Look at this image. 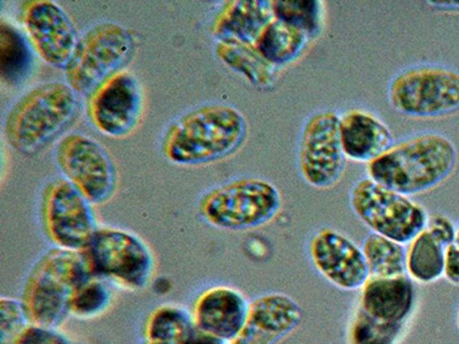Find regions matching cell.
<instances>
[{
	"instance_id": "cell-37",
	"label": "cell",
	"mask_w": 459,
	"mask_h": 344,
	"mask_svg": "<svg viewBox=\"0 0 459 344\" xmlns=\"http://www.w3.org/2000/svg\"><path fill=\"white\" fill-rule=\"evenodd\" d=\"M458 327H459V313H458Z\"/></svg>"
},
{
	"instance_id": "cell-16",
	"label": "cell",
	"mask_w": 459,
	"mask_h": 344,
	"mask_svg": "<svg viewBox=\"0 0 459 344\" xmlns=\"http://www.w3.org/2000/svg\"><path fill=\"white\" fill-rule=\"evenodd\" d=\"M300 306L285 294L261 295L249 302L243 330L231 344H277L301 322Z\"/></svg>"
},
{
	"instance_id": "cell-9",
	"label": "cell",
	"mask_w": 459,
	"mask_h": 344,
	"mask_svg": "<svg viewBox=\"0 0 459 344\" xmlns=\"http://www.w3.org/2000/svg\"><path fill=\"white\" fill-rule=\"evenodd\" d=\"M350 202L352 212L373 233L401 245L409 244L428 223L421 204L368 177L354 184Z\"/></svg>"
},
{
	"instance_id": "cell-23",
	"label": "cell",
	"mask_w": 459,
	"mask_h": 344,
	"mask_svg": "<svg viewBox=\"0 0 459 344\" xmlns=\"http://www.w3.org/2000/svg\"><path fill=\"white\" fill-rule=\"evenodd\" d=\"M215 51L228 67L241 73L255 88H268L276 80L278 67L268 63L254 45L219 40Z\"/></svg>"
},
{
	"instance_id": "cell-11",
	"label": "cell",
	"mask_w": 459,
	"mask_h": 344,
	"mask_svg": "<svg viewBox=\"0 0 459 344\" xmlns=\"http://www.w3.org/2000/svg\"><path fill=\"white\" fill-rule=\"evenodd\" d=\"M56 157L68 182L90 203H105L112 198L117 186V168L100 143L85 134H68L57 145Z\"/></svg>"
},
{
	"instance_id": "cell-24",
	"label": "cell",
	"mask_w": 459,
	"mask_h": 344,
	"mask_svg": "<svg viewBox=\"0 0 459 344\" xmlns=\"http://www.w3.org/2000/svg\"><path fill=\"white\" fill-rule=\"evenodd\" d=\"M446 247L423 229L408 244L407 274L420 284L440 280L446 271Z\"/></svg>"
},
{
	"instance_id": "cell-21",
	"label": "cell",
	"mask_w": 459,
	"mask_h": 344,
	"mask_svg": "<svg viewBox=\"0 0 459 344\" xmlns=\"http://www.w3.org/2000/svg\"><path fill=\"white\" fill-rule=\"evenodd\" d=\"M195 330L191 311L167 303L147 314L141 344H190Z\"/></svg>"
},
{
	"instance_id": "cell-7",
	"label": "cell",
	"mask_w": 459,
	"mask_h": 344,
	"mask_svg": "<svg viewBox=\"0 0 459 344\" xmlns=\"http://www.w3.org/2000/svg\"><path fill=\"white\" fill-rule=\"evenodd\" d=\"M395 112L413 118H437L459 110V73L446 65L420 64L402 69L387 89Z\"/></svg>"
},
{
	"instance_id": "cell-12",
	"label": "cell",
	"mask_w": 459,
	"mask_h": 344,
	"mask_svg": "<svg viewBox=\"0 0 459 344\" xmlns=\"http://www.w3.org/2000/svg\"><path fill=\"white\" fill-rule=\"evenodd\" d=\"M43 223L56 248L82 253L98 228L91 203L68 180H56L45 190Z\"/></svg>"
},
{
	"instance_id": "cell-20",
	"label": "cell",
	"mask_w": 459,
	"mask_h": 344,
	"mask_svg": "<svg viewBox=\"0 0 459 344\" xmlns=\"http://www.w3.org/2000/svg\"><path fill=\"white\" fill-rule=\"evenodd\" d=\"M273 19V2L268 0L227 2L217 13L212 31L222 42L255 45Z\"/></svg>"
},
{
	"instance_id": "cell-6",
	"label": "cell",
	"mask_w": 459,
	"mask_h": 344,
	"mask_svg": "<svg viewBox=\"0 0 459 344\" xmlns=\"http://www.w3.org/2000/svg\"><path fill=\"white\" fill-rule=\"evenodd\" d=\"M281 208L280 190L268 180L240 178L212 188L200 201V214L212 227L243 231L272 222Z\"/></svg>"
},
{
	"instance_id": "cell-4",
	"label": "cell",
	"mask_w": 459,
	"mask_h": 344,
	"mask_svg": "<svg viewBox=\"0 0 459 344\" xmlns=\"http://www.w3.org/2000/svg\"><path fill=\"white\" fill-rule=\"evenodd\" d=\"M76 92L68 84L52 82L36 86L15 102L5 120L7 142L15 150H39L72 121Z\"/></svg>"
},
{
	"instance_id": "cell-30",
	"label": "cell",
	"mask_w": 459,
	"mask_h": 344,
	"mask_svg": "<svg viewBox=\"0 0 459 344\" xmlns=\"http://www.w3.org/2000/svg\"><path fill=\"white\" fill-rule=\"evenodd\" d=\"M30 325L22 300L0 298V344H14Z\"/></svg>"
},
{
	"instance_id": "cell-33",
	"label": "cell",
	"mask_w": 459,
	"mask_h": 344,
	"mask_svg": "<svg viewBox=\"0 0 459 344\" xmlns=\"http://www.w3.org/2000/svg\"><path fill=\"white\" fill-rule=\"evenodd\" d=\"M446 280L459 286V225L452 244L446 249Z\"/></svg>"
},
{
	"instance_id": "cell-18",
	"label": "cell",
	"mask_w": 459,
	"mask_h": 344,
	"mask_svg": "<svg viewBox=\"0 0 459 344\" xmlns=\"http://www.w3.org/2000/svg\"><path fill=\"white\" fill-rule=\"evenodd\" d=\"M340 138L344 155L355 162L375 161L394 145L386 123L364 109H351L340 115Z\"/></svg>"
},
{
	"instance_id": "cell-1",
	"label": "cell",
	"mask_w": 459,
	"mask_h": 344,
	"mask_svg": "<svg viewBox=\"0 0 459 344\" xmlns=\"http://www.w3.org/2000/svg\"><path fill=\"white\" fill-rule=\"evenodd\" d=\"M247 133V121L239 110L228 105H207L172 123L162 150L175 165H209L235 154Z\"/></svg>"
},
{
	"instance_id": "cell-5",
	"label": "cell",
	"mask_w": 459,
	"mask_h": 344,
	"mask_svg": "<svg viewBox=\"0 0 459 344\" xmlns=\"http://www.w3.org/2000/svg\"><path fill=\"white\" fill-rule=\"evenodd\" d=\"M82 255L89 274L126 292L149 287L157 268L149 245L121 228H98Z\"/></svg>"
},
{
	"instance_id": "cell-19",
	"label": "cell",
	"mask_w": 459,
	"mask_h": 344,
	"mask_svg": "<svg viewBox=\"0 0 459 344\" xmlns=\"http://www.w3.org/2000/svg\"><path fill=\"white\" fill-rule=\"evenodd\" d=\"M360 293L359 308L377 321L405 323L415 305L413 280L404 276L368 277Z\"/></svg>"
},
{
	"instance_id": "cell-22",
	"label": "cell",
	"mask_w": 459,
	"mask_h": 344,
	"mask_svg": "<svg viewBox=\"0 0 459 344\" xmlns=\"http://www.w3.org/2000/svg\"><path fill=\"white\" fill-rule=\"evenodd\" d=\"M309 42V37L300 29L273 19L261 32L254 47L268 63L280 68L297 61Z\"/></svg>"
},
{
	"instance_id": "cell-28",
	"label": "cell",
	"mask_w": 459,
	"mask_h": 344,
	"mask_svg": "<svg viewBox=\"0 0 459 344\" xmlns=\"http://www.w3.org/2000/svg\"><path fill=\"white\" fill-rule=\"evenodd\" d=\"M274 19L300 29L310 40L321 34L324 7L318 0H274Z\"/></svg>"
},
{
	"instance_id": "cell-25",
	"label": "cell",
	"mask_w": 459,
	"mask_h": 344,
	"mask_svg": "<svg viewBox=\"0 0 459 344\" xmlns=\"http://www.w3.org/2000/svg\"><path fill=\"white\" fill-rule=\"evenodd\" d=\"M368 277L392 278L407 274V248L386 236L370 233L363 241Z\"/></svg>"
},
{
	"instance_id": "cell-15",
	"label": "cell",
	"mask_w": 459,
	"mask_h": 344,
	"mask_svg": "<svg viewBox=\"0 0 459 344\" xmlns=\"http://www.w3.org/2000/svg\"><path fill=\"white\" fill-rule=\"evenodd\" d=\"M315 269L332 285L342 290L362 288L368 278L362 249L333 228L316 232L309 243Z\"/></svg>"
},
{
	"instance_id": "cell-31",
	"label": "cell",
	"mask_w": 459,
	"mask_h": 344,
	"mask_svg": "<svg viewBox=\"0 0 459 344\" xmlns=\"http://www.w3.org/2000/svg\"><path fill=\"white\" fill-rule=\"evenodd\" d=\"M14 344H74L64 333L56 327L34 325L20 335Z\"/></svg>"
},
{
	"instance_id": "cell-8",
	"label": "cell",
	"mask_w": 459,
	"mask_h": 344,
	"mask_svg": "<svg viewBox=\"0 0 459 344\" xmlns=\"http://www.w3.org/2000/svg\"><path fill=\"white\" fill-rule=\"evenodd\" d=\"M136 39L128 29L114 22L98 23L77 42L65 68V81L76 93L93 92L128 63Z\"/></svg>"
},
{
	"instance_id": "cell-26",
	"label": "cell",
	"mask_w": 459,
	"mask_h": 344,
	"mask_svg": "<svg viewBox=\"0 0 459 344\" xmlns=\"http://www.w3.org/2000/svg\"><path fill=\"white\" fill-rule=\"evenodd\" d=\"M32 69L30 47L11 24H0V73L8 84H20Z\"/></svg>"
},
{
	"instance_id": "cell-2",
	"label": "cell",
	"mask_w": 459,
	"mask_h": 344,
	"mask_svg": "<svg viewBox=\"0 0 459 344\" xmlns=\"http://www.w3.org/2000/svg\"><path fill=\"white\" fill-rule=\"evenodd\" d=\"M457 153L445 134L425 131L401 139L375 161L368 177L397 194L412 196L440 185L452 174Z\"/></svg>"
},
{
	"instance_id": "cell-27",
	"label": "cell",
	"mask_w": 459,
	"mask_h": 344,
	"mask_svg": "<svg viewBox=\"0 0 459 344\" xmlns=\"http://www.w3.org/2000/svg\"><path fill=\"white\" fill-rule=\"evenodd\" d=\"M112 302V285L100 277L88 274L73 290L68 313L79 321H91L104 314Z\"/></svg>"
},
{
	"instance_id": "cell-3",
	"label": "cell",
	"mask_w": 459,
	"mask_h": 344,
	"mask_svg": "<svg viewBox=\"0 0 459 344\" xmlns=\"http://www.w3.org/2000/svg\"><path fill=\"white\" fill-rule=\"evenodd\" d=\"M88 274L82 253L56 247L44 253L23 285L22 302L29 322L57 329L69 315L73 290Z\"/></svg>"
},
{
	"instance_id": "cell-10",
	"label": "cell",
	"mask_w": 459,
	"mask_h": 344,
	"mask_svg": "<svg viewBox=\"0 0 459 344\" xmlns=\"http://www.w3.org/2000/svg\"><path fill=\"white\" fill-rule=\"evenodd\" d=\"M346 155L340 138V115L322 109L303 123L298 143V168L307 184L319 190L334 186L342 179Z\"/></svg>"
},
{
	"instance_id": "cell-29",
	"label": "cell",
	"mask_w": 459,
	"mask_h": 344,
	"mask_svg": "<svg viewBox=\"0 0 459 344\" xmlns=\"http://www.w3.org/2000/svg\"><path fill=\"white\" fill-rule=\"evenodd\" d=\"M404 325L377 321L359 306L348 331V341L350 344H395Z\"/></svg>"
},
{
	"instance_id": "cell-17",
	"label": "cell",
	"mask_w": 459,
	"mask_h": 344,
	"mask_svg": "<svg viewBox=\"0 0 459 344\" xmlns=\"http://www.w3.org/2000/svg\"><path fill=\"white\" fill-rule=\"evenodd\" d=\"M249 302L229 286H212L196 297L191 314L196 330L232 342L243 330Z\"/></svg>"
},
{
	"instance_id": "cell-34",
	"label": "cell",
	"mask_w": 459,
	"mask_h": 344,
	"mask_svg": "<svg viewBox=\"0 0 459 344\" xmlns=\"http://www.w3.org/2000/svg\"><path fill=\"white\" fill-rule=\"evenodd\" d=\"M190 344H231V342L214 337V335L204 333V331L195 330V333Z\"/></svg>"
},
{
	"instance_id": "cell-35",
	"label": "cell",
	"mask_w": 459,
	"mask_h": 344,
	"mask_svg": "<svg viewBox=\"0 0 459 344\" xmlns=\"http://www.w3.org/2000/svg\"><path fill=\"white\" fill-rule=\"evenodd\" d=\"M432 4L434 6L441 8V10L459 11V2H433Z\"/></svg>"
},
{
	"instance_id": "cell-13",
	"label": "cell",
	"mask_w": 459,
	"mask_h": 344,
	"mask_svg": "<svg viewBox=\"0 0 459 344\" xmlns=\"http://www.w3.org/2000/svg\"><path fill=\"white\" fill-rule=\"evenodd\" d=\"M143 104V92L137 77L129 72H118L92 92L90 118L105 136L126 137L137 129Z\"/></svg>"
},
{
	"instance_id": "cell-14",
	"label": "cell",
	"mask_w": 459,
	"mask_h": 344,
	"mask_svg": "<svg viewBox=\"0 0 459 344\" xmlns=\"http://www.w3.org/2000/svg\"><path fill=\"white\" fill-rule=\"evenodd\" d=\"M22 22L40 59L53 67L65 68L79 40L72 20L63 8L51 0L24 2Z\"/></svg>"
},
{
	"instance_id": "cell-36",
	"label": "cell",
	"mask_w": 459,
	"mask_h": 344,
	"mask_svg": "<svg viewBox=\"0 0 459 344\" xmlns=\"http://www.w3.org/2000/svg\"><path fill=\"white\" fill-rule=\"evenodd\" d=\"M77 344H92V343H77Z\"/></svg>"
},
{
	"instance_id": "cell-32",
	"label": "cell",
	"mask_w": 459,
	"mask_h": 344,
	"mask_svg": "<svg viewBox=\"0 0 459 344\" xmlns=\"http://www.w3.org/2000/svg\"><path fill=\"white\" fill-rule=\"evenodd\" d=\"M426 229H428L430 236L444 245L445 247H448L453 243L455 236H456L457 228L449 217L442 214H433L429 216L428 223H426Z\"/></svg>"
}]
</instances>
